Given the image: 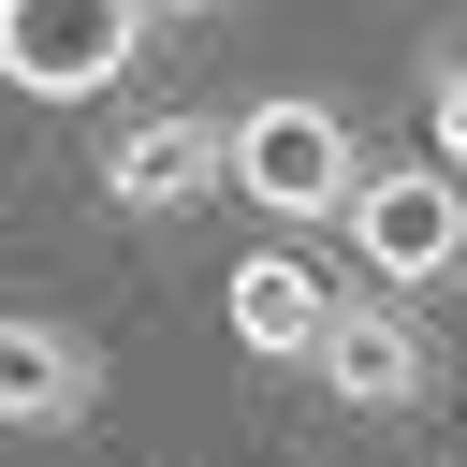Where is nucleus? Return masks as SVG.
Here are the masks:
<instances>
[{
    "label": "nucleus",
    "mask_w": 467,
    "mask_h": 467,
    "mask_svg": "<svg viewBox=\"0 0 467 467\" xmlns=\"http://www.w3.org/2000/svg\"><path fill=\"white\" fill-rule=\"evenodd\" d=\"M219 131H234V190H248L263 219H350V190H365V146H350V117H336L321 88L234 102Z\"/></svg>",
    "instance_id": "obj_1"
},
{
    "label": "nucleus",
    "mask_w": 467,
    "mask_h": 467,
    "mask_svg": "<svg viewBox=\"0 0 467 467\" xmlns=\"http://www.w3.org/2000/svg\"><path fill=\"white\" fill-rule=\"evenodd\" d=\"M161 0H0V88L15 102H102L131 88Z\"/></svg>",
    "instance_id": "obj_2"
},
{
    "label": "nucleus",
    "mask_w": 467,
    "mask_h": 467,
    "mask_svg": "<svg viewBox=\"0 0 467 467\" xmlns=\"http://www.w3.org/2000/svg\"><path fill=\"white\" fill-rule=\"evenodd\" d=\"M350 248H365L379 292H438V277H467V175H452V161H365V190H350Z\"/></svg>",
    "instance_id": "obj_3"
},
{
    "label": "nucleus",
    "mask_w": 467,
    "mask_h": 467,
    "mask_svg": "<svg viewBox=\"0 0 467 467\" xmlns=\"http://www.w3.org/2000/svg\"><path fill=\"white\" fill-rule=\"evenodd\" d=\"M102 190H117L131 219H175V204L234 190V131H219V117H117V131H102Z\"/></svg>",
    "instance_id": "obj_4"
},
{
    "label": "nucleus",
    "mask_w": 467,
    "mask_h": 467,
    "mask_svg": "<svg viewBox=\"0 0 467 467\" xmlns=\"http://www.w3.org/2000/svg\"><path fill=\"white\" fill-rule=\"evenodd\" d=\"M88 409H102V350H88L73 321L0 306V438H73Z\"/></svg>",
    "instance_id": "obj_5"
},
{
    "label": "nucleus",
    "mask_w": 467,
    "mask_h": 467,
    "mask_svg": "<svg viewBox=\"0 0 467 467\" xmlns=\"http://www.w3.org/2000/svg\"><path fill=\"white\" fill-rule=\"evenodd\" d=\"M336 306H350V292H321L292 248H248V263H234V292H219V321H234V350H248V365H321Z\"/></svg>",
    "instance_id": "obj_6"
},
{
    "label": "nucleus",
    "mask_w": 467,
    "mask_h": 467,
    "mask_svg": "<svg viewBox=\"0 0 467 467\" xmlns=\"http://www.w3.org/2000/svg\"><path fill=\"white\" fill-rule=\"evenodd\" d=\"M321 394H350V409H423L438 394V350H423V321L409 306H336V336H321V365H306Z\"/></svg>",
    "instance_id": "obj_7"
},
{
    "label": "nucleus",
    "mask_w": 467,
    "mask_h": 467,
    "mask_svg": "<svg viewBox=\"0 0 467 467\" xmlns=\"http://www.w3.org/2000/svg\"><path fill=\"white\" fill-rule=\"evenodd\" d=\"M423 146L467 175V44H423Z\"/></svg>",
    "instance_id": "obj_8"
},
{
    "label": "nucleus",
    "mask_w": 467,
    "mask_h": 467,
    "mask_svg": "<svg viewBox=\"0 0 467 467\" xmlns=\"http://www.w3.org/2000/svg\"><path fill=\"white\" fill-rule=\"evenodd\" d=\"M161 15H204V0H161Z\"/></svg>",
    "instance_id": "obj_9"
}]
</instances>
